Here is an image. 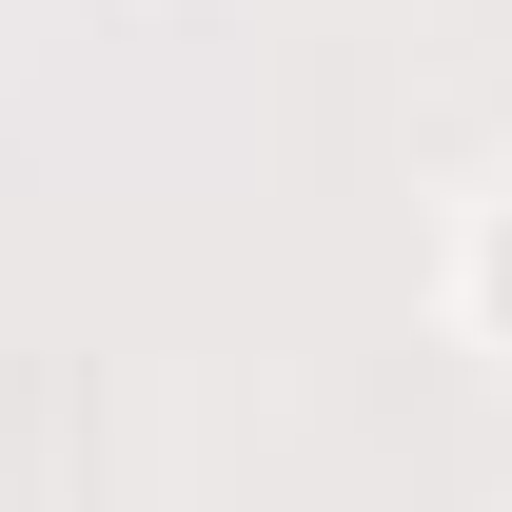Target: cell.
I'll return each mask as SVG.
<instances>
[{
    "mask_svg": "<svg viewBox=\"0 0 512 512\" xmlns=\"http://www.w3.org/2000/svg\"><path fill=\"white\" fill-rule=\"evenodd\" d=\"M473 296H493V316H512V217H493V276H473Z\"/></svg>",
    "mask_w": 512,
    "mask_h": 512,
    "instance_id": "1",
    "label": "cell"
}]
</instances>
